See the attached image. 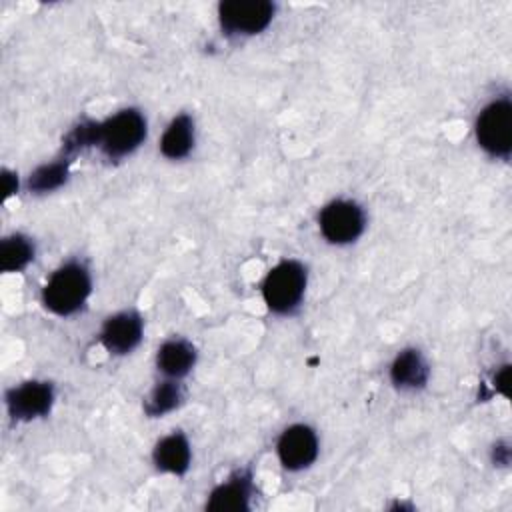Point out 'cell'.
Listing matches in <instances>:
<instances>
[{"mask_svg":"<svg viewBox=\"0 0 512 512\" xmlns=\"http://www.w3.org/2000/svg\"><path fill=\"white\" fill-rule=\"evenodd\" d=\"M90 292V270L86 264L70 260L50 274L42 288V304L56 316H72L84 308Z\"/></svg>","mask_w":512,"mask_h":512,"instance_id":"6da1fadb","label":"cell"},{"mask_svg":"<svg viewBox=\"0 0 512 512\" xmlns=\"http://www.w3.org/2000/svg\"><path fill=\"white\" fill-rule=\"evenodd\" d=\"M308 286V270L298 260H282L268 270L262 280V300L270 312L278 316L292 314L304 300Z\"/></svg>","mask_w":512,"mask_h":512,"instance_id":"7a4b0ae2","label":"cell"},{"mask_svg":"<svg viewBox=\"0 0 512 512\" xmlns=\"http://www.w3.org/2000/svg\"><path fill=\"white\" fill-rule=\"evenodd\" d=\"M148 122L138 108L118 110L114 116L98 122L96 146L108 160L130 156L146 140Z\"/></svg>","mask_w":512,"mask_h":512,"instance_id":"3957f363","label":"cell"},{"mask_svg":"<svg viewBox=\"0 0 512 512\" xmlns=\"http://www.w3.org/2000/svg\"><path fill=\"white\" fill-rule=\"evenodd\" d=\"M478 146L492 158L508 160L512 154V100L498 96L488 102L474 124Z\"/></svg>","mask_w":512,"mask_h":512,"instance_id":"277c9868","label":"cell"},{"mask_svg":"<svg viewBox=\"0 0 512 512\" xmlns=\"http://www.w3.org/2000/svg\"><path fill=\"white\" fill-rule=\"evenodd\" d=\"M276 4L270 0H226L218 4V22L226 36H254L274 20Z\"/></svg>","mask_w":512,"mask_h":512,"instance_id":"5b68a950","label":"cell"},{"mask_svg":"<svg viewBox=\"0 0 512 512\" xmlns=\"http://www.w3.org/2000/svg\"><path fill=\"white\" fill-rule=\"evenodd\" d=\"M318 228L326 242L346 246L356 242L366 228L364 208L348 198L328 202L318 214Z\"/></svg>","mask_w":512,"mask_h":512,"instance_id":"8992f818","label":"cell"},{"mask_svg":"<svg viewBox=\"0 0 512 512\" xmlns=\"http://www.w3.org/2000/svg\"><path fill=\"white\" fill-rule=\"evenodd\" d=\"M54 384L46 380H28L18 386H12L4 400L6 410L16 422H30L46 416L54 406Z\"/></svg>","mask_w":512,"mask_h":512,"instance_id":"52a82bcc","label":"cell"},{"mask_svg":"<svg viewBox=\"0 0 512 512\" xmlns=\"http://www.w3.org/2000/svg\"><path fill=\"white\" fill-rule=\"evenodd\" d=\"M320 452L318 434L308 424H292L282 430L276 442V454L284 470L300 472L310 468Z\"/></svg>","mask_w":512,"mask_h":512,"instance_id":"ba28073f","label":"cell"},{"mask_svg":"<svg viewBox=\"0 0 512 512\" xmlns=\"http://www.w3.org/2000/svg\"><path fill=\"white\" fill-rule=\"evenodd\" d=\"M144 320L134 310H122L108 316L100 328V344L114 356L130 354L142 340Z\"/></svg>","mask_w":512,"mask_h":512,"instance_id":"9c48e42d","label":"cell"},{"mask_svg":"<svg viewBox=\"0 0 512 512\" xmlns=\"http://www.w3.org/2000/svg\"><path fill=\"white\" fill-rule=\"evenodd\" d=\"M252 474L244 468L232 472L226 482L218 484L206 500L210 512H248L252 500Z\"/></svg>","mask_w":512,"mask_h":512,"instance_id":"30bf717a","label":"cell"},{"mask_svg":"<svg viewBox=\"0 0 512 512\" xmlns=\"http://www.w3.org/2000/svg\"><path fill=\"white\" fill-rule=\"evenodd\" d=\"M388 374L394 388L414 392L428 384L430 366L418 348H404L394 356Z\"/></svg>","mask_w":512,"mask_h":512,"instance_id":"8fae6325","label":"cell"},{"mask_svg":"<svg viewBox=\"0 0 512 512\" xmlns=\"http://www.w3.org/2000/svg\"><path fill=\"white\" fill-rule=\"evenodd\" d=\"M152 462L160 472L184 476L192 462V448L186 434L182 430H174L160 438L152 450Z\"/></svg>","mask_w":512,"mask_h":512,"instance_id":"7c38bea8","label":"cell"},{"mask_svg":"<svg viewBox=\"0 0 512 512\" xmlns=\"http://www.w3.org/2000/svg\"><path fill=\"white\" fill-rule=\"evenodd\" d=\"M198 352L196 346L184 338H170L160 344L156 352V368L164 378L180 380L188 376L196 364Z\"/></svg>","mask_w":512,"mask_h":512,"instance_id":"4fadbf2b","label":"cell"},{"mask_svg":"<svg viewBox=\"0 0 512 512\" xmlns=\"http://www.w3.org/2000/svg\"><path fill=\"white\" fill-rule=\"evenodd\" d=\"M196 142V126L194 118L186 112L174 116L166 126L160 138V152L168 160H182L186 158Z\"/></svg>","mask_w":512,"mask_h":512,"instance_id":"5bb4252c","label":"cell"},{"mask_svg":"<svg viewBox=\"0 0 512 512\" xmlns=\"http://www.w3.org/2000/svg\"><path fill=\"white\" fill-rule=\"evenodd\" d=\"M34 254H36V248L28 236L20 232L4 236L0 242V270L22 272L34 260Z\"/></svg>","mask_w":512,"mask_h":512,"instance_id":"9a60e30c","label":"cell"},{"mask_svg":"<svg viewBox=\"0 0 512 512\" xmlns=\"http://www.w3.org/2000/svg\"><path fill=\"white\" fill-rule=\"evenodd\" d=\"M184 402L182 384L174 378H164L158 382L144 400V412L150 418H160L172 410H176Z\"/></svg>","mask_w":512,"mask_h":512,"instance_id":"2e32d148","label":"cell"},{"mask_svg":"<svg viewBox=\"0 0 512 512\" xmlns=\"http://www.w3.org/2000/svg\"><path fill=\"white\" fill-rule=\"evenodd\" d=\"M68 166H70V160L66 156L58 158L50 164L38 166L28 176V182H26L28 190L42 194V192H52V190L60 188L68 180Z\"/></svg>","mask_w":512,"mask_h":512,"instance_id":"e0dca14e","label":"cell"},{"mask_svg":"<svg viewBox=\"0 0 512 512\" xmlns=\"http://www.w3.org/2000/svg\"><path fill=\"white\" fill-rule=\"evenodd\" d=\"M2 182H4V198H8L10 194L16 192V188H18V178H16L12 172H8L6 168L2 170Z\"/></svg>","mask_w":512,"mask_h":512,"instance_id":"ac0fdd59","label":"cell"},{"mask_svg":"<svg viewBox=\"0 0 512 512\" xmlns=\"http://www.w3.org/2000/svg\"><path fill=\"white\" fill-rule=\"evenodd\" d=\"M496 388L502 392V394H508V366H502L498 372H496Z\"/></svg>","mask_w":512,"mask_h":512,"instance_id":"d6986e66","label":"cell"}]
</instances>
